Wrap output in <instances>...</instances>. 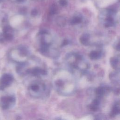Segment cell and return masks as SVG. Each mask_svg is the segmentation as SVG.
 Here are the masks:
<instances>
[{"label": "cell", "mask_w": 120, "mask_h": 120, "mask_svg": "<svg viewBox=\"0 0 120 120\" xmlns=\"http://www.w3.org/2000/svg\"><path fill=\"white\" fill-rule=\"evenodd\" d=\"M15 102V97L12 95L4 96L1 98L0 105L5 109H9L14 106Z\"/></svg>", "instance_id": "6da1fadb"}, {"label": "cell", "mask_w": 120, "mask_h": 120, "mask_svg": "<svg viewBox=\"0 0 120 120\" xmlns=\"http://www.w3.org/2000/svg\"><path fill=\"white\" fill-rule=\"evenodd\" d=\"M13 81V77L12 75L5 74L2 75L0 79V88L1 90L9 86Z\"/></svg>", "instance_id": "7a4b0ae2"}, {"label": "cell", "mask_w": 120, "mask_h": 120, "mask_svg": "<svg viewBox=\"0 0 120 120\" xmlns=\"http://www.w3.org/2000/svg\"><path fill=\"white\" fill-rule=\"evenodd\" d=\"M26 72L30 74L33 76H38L40 75H45L47 74V72L46 70L41 69L38 67L34 68L32 69H28Z\"/></svg>", "instance_id": "3957f363"}, {"label": "cell", "mask_w": 120, "mask_h": 120, "mask_svg": "<svg viewBox=\"0 0 120 120\" xmlns=\"http://www.w3.org/2000/svg\"><path fill=\"white\" fill-rule=\"evenodd\" d=\"M89 39L90 35L88 33H84L80 37V41L82 45H88L89 44Z\"/></svg>", "instance_id": "277c9868"}, {"label": "cell", "mask_w": 120, "mask_h": 120, "mask_svg": "<svg viewBox=\"0 0 120 120\" xmlns=\"http://www.w3.org/2000/svg\"><path fill=\"white\" fill-rule=\"evenodd\" d=\"M101 52L99 51H93L90 52L89 57L91 60H97L99 59L101 57Z\"/></svg>", "instance_id": "5b68a950"}, {"label": "cell", "mask_w": 120, "mask_h": 120, "mask_svg": "<svg viewBox=\"0 0 120 120\" xmlns=\"http://www.w3.org/2000/svg\"><path fill=\"white\" fill-rule=\"evenodd\" d=\"M110 63L112 67L114 69H118L119 68V59L115 57H112L110 60Z\"/></svg>", "instance_id": "8992f818"}, {"label": "cell", "mask_w": 120, "mask_h": 120, "mask_svg": "<svg viewBox=\"0 0 120 120\" xmlns=\"http://www.w3.org/2000/svg\"><path fill=\"white\" fill-rule=\"evenodd\" d=\"M100 104V102L98 99H94L91 104L90 105V108L93 111H96L98 110Z\"/></svg>", "instance_id": "52a82bcc"}, {"label": "cell", "mask_w": 120, "mask_h": 120, "mask_svg": "<svg viewBox=\"0 0 120 120\" xmlns=\"http://www.w3.org/2000/svg\"><path fill=\"white\" fill-rule=\"evenodd\" d=\"M120 113V107H119V102H117L115 103L114 105L113 106L111 112V116H114Z\"/></svg>", "instance_id": "ba28073f"}, {"label": "cell", "mask_w": 120, "mask_h": 120, "mask_svg": "<svg viewBox=\"0 0 120 120\" xmlns=\"http://www.w3.org/2000/svg\"><path fill=\"white\" fill-rule=\"evenodd\" d=\"M95 92L98 98H101L104 96L105 94V88L102 86H100L98 88H97V89L96 90Z\"/></svg>", "instance_id": "9c48e42d"}, {"label": "cell", "mask_w": 120, "mask_h": 120, "mask_svg": "<svg viewBox=\"0 0 120 120\" xmlns=\"http://www.w3.org/2000/svg\"><path fill=\"white\" fill-rule=\"evenodd\" d=\"M113 23H114L113 19L111 16H109L107 17V18L106 19L105 22V26L106 27H111L113 25Z\"/></svg>", "instance_id": "30bf717a"}, {"label": "cell", "mask_w": 120, "mask_h": 120, "mask_svg": "<svg viewBox=\"0 0 120 120\" xmlns=\"http://www.w3.org/2000/svg\"><path fill=\"white\" fill-rule=\"evenodd\" d=\"M82 18L80 16H76L74 17L70 21V24L71 25H75L78 23H80L82 22Z\"/></svg>", "instance_id": "8fae6325"}, {"label": "cell", "mask_w": 120, "mask_h": 120, "mask_svg": "<svg viewBox=\"0 0 120 120\" xmlns=\"http://www.w3.org/2000/svg\"><path fill=\"white\" fill-rule=\"evenodd\" d=\"M56 22L60 26H64L66 23V20L63 17L59 16L57 18Z\"/></svg>", "instance_id": "7c38bea8"}, {"label": "cell", "mask_w": 120, "mask_h": 120, "mask_svg": "<svg viewBox=\"0 0 120 120\" xmlns=\"http://www.w3.org/2000/svg\"><path fill=\"white\" fill-rule=\"evenodd\" d=\"M30 89L31 90H32L34 92H38L40 90V87L38 84L37 83H33L30 86Z\"/></svg>", "instance_id": "4fadbf2b"}, {"label": "cell", "mask_w": 120, "mask_h": 120, "mask_svg": "<svg viewBox=\"0 0 120 120\" xmlns=\"http://www.w3.org/2000/svg\"><path fill=\"white\" fill-rule=\"evenodd\" d=\"M58 11V8L56 5L53 4L52 5L50 9V13L51 15H54Z\"/></svg>", "instance_id": "5bb4252c"}, {"label": "cell", "mask_w": 120, "mask_h": 120, "mask_svg": "<svg viewBox=\"0 0 120 120\" xmlns=\"http://www.w3.org/2000/svg\"><path fill=\"white\" fill-rule=\"evenodd\" d=\"M59 3L62 6H65L67 4V1L66 0H60Z\"/></svg>", "instance_id": "9a60e30c"}, {"label": "cell", "mask_w": 120, "mask_h": 120, "mask_svg": "<svg viewBox=\"0 0 120 120\" xmlns=\"http://www.w3.org/2000/svg\"><path fill=\"white\" fill-rule=\"evenodd\" d=\"M31 15L33 16H36L38 14V11L36 9H34L31 11Z\"/></svg>", "instance_id": "2e32d148"}, {"label": "cell", "mask_w": 120, "mask_h": 120, "mask_svg": "<svg viewBox=\"0 0 120 120\" xmlns=\"http://www.w3.org/2000/svg\"><path fill=\"white\" fill-rule=\"evenodd\" d=\"M68 41L67 39H65L64 40L63 42H62V43L61 44V46H65V45H68Z\"/></svg>", "instance_id": "e0dca14e"}]
</instances>
